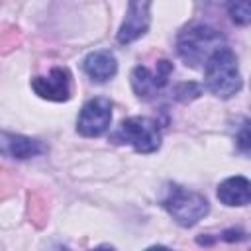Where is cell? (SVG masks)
<instances>
[{"mask_svg":"<svg viewBox=\"0 0 251 251\" xmlns=\"http://www.w3.org/2000/svg\"><path fill=\"white\" fill-rule=\"evenodd\" d=\"M226 47V37L212 25L194 24L184 27L176 37V53L186 67L200 69Z\"/></svg>","mask_w":251,"mask_h":251,"instance_id":"cell-1","label":"cell"},{"mask_svg":"<svg viewBox=\"0 0 251 251\" xmlns=\"http://www.w3.org/2000/svg\"><path fill=\"white\" fill-rule=\"evenodd\" d=\"M161 204L167 210V214L182 227L196 226L210 212V204L200 192L175 182L167 184V188L163 190Z\"/></svg>","mask_w":251,"mask_h":251,"instance_id":"cell-2","label":"cell"},{"mask_svg":"<svg viewBox=\"0 0 251 251\" xmlns=\"http://www.w3.org/2000/svg\"><path fill=\"white\" fill-rule=\"evenodd\" d=\"M204 84L218 98H231L241 88V73L235 53L226 45L204 67Z\"/></svg>","mask_w":251,"mask_h":251,"instance_id":"cell-3","label":"cell"},{"mask_svg":"<svg viewBox=\"0 0 251 251\" xmlns=\"http://www.w3.org/2000/svg\"><path fill=\"white\" fill-rule=\"evenodd\" d=\"M112 139L126 143L139 153H153L161 147V129L155 120L145 116H131L120 122Z\"/></svg>","mask_w":251,"mask_h":251,"instance_id":"cell-4","label":"cell"},{"mask_svg":"<svg viewBox=\"0 0 251 251\" xmlns=\"http://www.w3.org/2000/svg\"><path fill=\"white\" fill-rule=\"evenodd\" d=\"M112 124V104L108 98H92L88 100L76 120V129L84 137H98L108 131Z\"/></svg>","mask_w":251,"mask_h":251,"instance_id":"cell-5","label":"cell"},{"mask_svg":"<svg viewBox=\"0 0 251 251\" xmlns=\"http://www.w3.org/2000/svg\"><path fill=\"white\" fill-rule=\"evenodd\" d=\"M31 88L39 98L51 102H65L71 98V73L67 67H53L47 75L35 76L31 80Z\"/></svg>","mask_w":251,"mask_h":251,"instance_id":"cell-6","label":"cell"},{"mask_svg":"<svg viewBox=\"0 0 251 251\" xmlns=\"http://www.w3.org/2000/svg\"><path fill=\"white\" fill-rule=\"evenodd\" d=\"M149 10H151L149 2H129L127 4L126 18L118 29V41L122 45H127L147 33L149 24H151Z\"/></svg>","mask_w":251,"mask_h":251,"instance_id":"cell-7","label":"cell"},{"mask_svg":"<svg viewBox=\"0 0 251 251\" xmlns=\"http://www.w3.org/2000/svg\"><path fill=\"white\" fill-rule=\"evenodd\" d=\"M173 65L169 61H159L157 63V71L151 73L147 67L137 65L131 71V88L139 98H149L151 94H155L157 90H161L171 76Z\"/></svg>","mask_w":251,"mask_h":251,"instance_id":"cell-8","label":"cell"},{"mask_svg":"<svg viewBox=\"0 0 251 251\" xmlns=\"http://www.w3.org/2000/svg\"><path fill=\"white\" fill-rule=\"evenodd\" d=\"M82 71L96 82H106L118 73V59L112 51L98 49L82 59Z\"/></svg>","mask_w":251,"mask_h":251,"instance_id":"cell-9","label":"cell"},{"mask_svg":"<svg viewBox=\"0 0 251 251\" xmlns=\"http://www.w3.org/2000/svg\"><path fill=\"white\" fill-rule=\"evenodd\" d=\"M218 200L231 208L251 204V180L239 175L224 178L218 184Z\"/></svg>","mask_w":251,"mask_h":251,"instance_id":"cell-10","label":"cell"},{"mask_svg":"<svg viewBox=\"0 0 251 251\" xmlns=\"http://www.w3.org/2000/svg\"><path fill=\"white\" fill-rule=\"evenodd\" d=\"M2 153L12 159H29L45 151V145L39 139H31L27 135L2 131Z\"/></svg>","mask_w":251,"mask_h":251,"instance_id":"cell-11","label":"cell"},{"mask_svg":"<svg viewBox=\"0 0 251 251\" xmlns=\"http://www.w3.org/2000/svg\"><path fill=\"white\" fill-rule=\"evenodd\" d=\"M227 14H229V18H231L235 24L247 25V24H251V2H249V0L229 2V4H227Z\"/></svg>","mask_w":251,"mask_h":251,"instance_id":"cell-12","label":"cell"},{"mask_svg":"<svg viewBox=\"0 0 251 251\" xmlns=\"http://www.w3.org/2000/svg\"><path fill=\"white\" fill-rule=\"evenodd\" d=\"M237 145L241 151L251 153V122L249 120H245L243 126L237 129Z\"/></svg>","mask_w":251,"mask_h":251,"instance_id":"cell-13","label":"cell"},{"mask_svg":"<svg viewBox=\"0 0 251 251\" xmlns=\"http://www.w3.org/2000/svg\"><path fill=\"white\" fill-rule=\"evenodd\" d=\"M143 251H171V249L165 247V245H151V247H147V249H143Z\"/></svg>","mask_w":251,"mask_h":251,"instance_id":"cell-14","label":"cell"},{"mask_svg":"<svg viewBox=\"0 0 251 251\" xmlns=\"http://www.w3.org/2000/svg\"><path fill=\"white\" fill-rule=\"evenodd\" d=\"M90 251H116V249L110 247V245H98V247H92Z\"/></svg>","mask_w":251,"mask_h":251,"instance_id":"cell-15","label":"cell"}]
</instances>
